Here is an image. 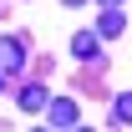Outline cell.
I'll use <instances>...</instances> for the list:
<instances>
[{"instance_id": "1", "label": "cell", "mask_w": 132, "mask_h": 132, "mask_svg": "<svg viewBox=\"0 0 132 132\" xmlns=\"http://www.w3.org/2000/svg\"><path fill=\"white\" fill-rule=\"evenodd\" d=\"M41 112L51 117V127H56V132L76 127V102H71V97H46V107H41Z\"/></svg>"}, {"instance_id": "2", "label": "cell", "mask_w": 132, "mask_h": 132, "mask_svg": "<svg viewBox=\"0 0 132 132\" xmlns=\"http://www.w3.org/2000/svg\"><path fill=\"white\" fill-rule=\"evenodd\" d=\"M26 56H31V51H26L20 36H0V71H20Z\"/></svg>"}, {"instance_id": "3", "label": "cell", "mask_w": 132, "mask_h": 132, "mask_svg": "<svg viewBox=\"0 0 132 132\" xmlns=\"http://www.w3.org/2000/svg\"><path fill=\"white\" fill-rule=\"evenodd\" d=\"M122 26H127V15H122V5H107L97 20V41H107V36H122Z\"/></svg>"}, {"instance_id": "4", "label": "cell", "mask_w": 132, "mask_h": 132, "mask_svg": "<svg viewBox=\"0 0 132 132\" xmlns=\"http://www.w3.org/2000/svg\"><path fill=\"white\" fill-rule=\"evenodd\" d=\"M71 56H76V61H97V56H102L97 31H81V36H76V41H71Z\"/></svg>"}, {"instance_id": "5", "label": "cell", "mask_w": 132, "mask_h": 132, "mask_svg": "<svg viewBox=\"0 0 132 132\" xmlns=\"http://www.w3.org/2000/svg\"><path fill=\"white\" fill-rule=\"evenodd\" d=\"M41 107H46V86L26 81V86H20V112H41Z\"/></svg>"}, {"instance_id": "6", "label": "cell", "mask_w": 132, "mask_h": 132, "mask_svg": "<svg viewBox=\"0 0 132 132\" xmlns=\"http://www.w3.org/2000/svg\"><path fill=\"white\" fill-rule=\"evenodd\" d=\"M107 5H122V0H102V10H107Z\"/></svg>"}, {"instance_id": "7", "label": "cell", "mask_w": 132, "mask_h": 132, "mask_svg": "<svg viewBox=\"0 0 132 132\" xmlns=\"http://www.w3.org/2000/svg\"><path fill=\"white\" fill-rule=\"evenodd\" d=\"M61 5H86V0H61Z\"/></svg>"}, {"instance_id": "8", "label": "cell", "mask_w": 132, "mask_h": 132, "mask_svg": "<svg viewBox=\"0 0 132 132\" xmlns=\"http://www.w3.org/2000/svg\"><path fill=\"white\" fill-rule=\"evenodd\" d=\"M66 132H92V127H66Z\"/></svg>"}, {"instance_id": "9", "label": "cell", "mask_w": 132, "mask_h": 132, "mask_svg": "<svg viewBox=\"0 0 132 132\" xmlns=\"http://www.w3.org/2000/svg\"><path fill=\"white\" fill-rule=\"evenodd\" d=\"M31 132H51V127H31Z\"/></svg>"}, {"instance_id": "10", "label": "cell", "mask_w": 132, "mask_h": 132, "mask_svg": "<svg viewBox=\"0 0 132 132\" xmlns=\"http://www.w3.org/2000/svg\"><path fill=\"white\" fill-rule=\"evenodd\" d=\"M0 86H5V81H0Z\"/></svg>"}]
</instances>
